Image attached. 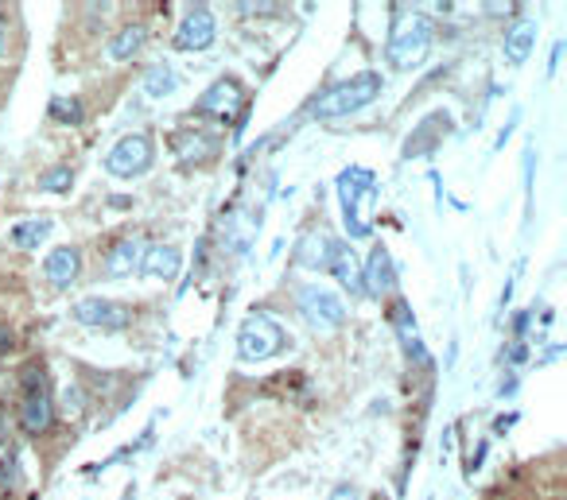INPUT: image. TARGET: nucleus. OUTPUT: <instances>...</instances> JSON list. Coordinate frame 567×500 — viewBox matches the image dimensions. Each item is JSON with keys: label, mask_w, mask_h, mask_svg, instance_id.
<instances>
[{"label": "nucleus", "mask_w": 567, "mask_h": 500, "mask_svg": "<svg viewBox=\"0 0 567 500\" xmlns=\"http://www.w3.org/2000/svg\"><path fill=\"white\" fill-rule=\"evenodd\" d=\"M431 43H436V24L428 12L420 9H404L393 4V24H389V43H385V59L401 74H413L428 62Z\"/></svg>", "instance_id": "obj_1"}, {"label": "nucleus", "mask_w": 567, "mask_h": 500, "mask_svg": "<svg viewBox=\"0 0 567 500\" xmlns=\"http://www.w3.org/2000/svg\"><path fill=\"white\" fill-rule=\"evenodd\" d=\"M385 90V78L378 70H358V74L343 78V82L327 85L315 102L308 105V117L311 120H338V117H350V113H361L366 105H373Z\"/></svg>", "instance_id": "obj_2"}, {"label": "nucleus", "mask_w": 567, "mask_h": 500, "mask_svg": "<svg viewBox=\"0 0 567 500\" xmlns=\"http://www.w3.org/2000/svg\"><path fill=\"white\" fill-rule=\"evenodd\" d=\"M338 206H343V221H346V233L350 241H366L373 237V195H378V175L370 167H346L338 175Z\"/></svg>", "instance_id": "obj_3"}, {"label": "nucleus", "mask_w": 567, "mask_h": 500, "mask_svg": "<svg viewBox=\"0 0 567 500\" xmlns=\"http://www.w3.org/2000/svg\"><path fill=\"white\" fill-rule=\"evenodd\" d=\"M20 427H24V434H32V439H39V434L51 431L55 423V392H51V381H47V369L44 365H27L24 373H20Z\"/></svg>", "instance_id": "obj_4"}, {"label": "nucleus", "mask_w": 567, "mask_h": 500, "mask_svg": "<svg viewBox=\"0 0 567 500\" xmlns=\"http://www.w3.org/2000/svg\"><path fill=\"white\" fill-rule=\"evenodd\" d=\"M296 311L315 334H338L346 326V303L338 291L323 288V283H303L296 288Z\"/></svg>", "instance_id": "obj_5"}, {"label": "nucleus", "mask_w": 567, "mask_h": 500, "mask_svg": "<svg viewBox=\"0 0 567 500\" xmlns=\"http://www.w3.org/2000/svg\"><path fill=\"white\" fill-rule=\"evenodd\" d=\"M284 346H288V334H284V326L276 323L268 311H253L245 323H241L238 330V357L241 361H268V357L284 353Z\"/></svg>", "instance_id": "obj_6"}, {"label": "nucleus", "mask_w": 567, "mask_h": 500, "mask_svg": "<svg viewBox=\"0 0 567 500\" xmlns=\"http://www.w3.org/2000/svg\"><path fill=\"white\" fill-rule=\"evenodd\" d=\"M105 171L113 178H140L155 167V144L148 132H125L117 144L105 152Z\"/></svg>", "instance_id": "obj_7"}, {"label": "nucleus", "mask_w": 567, "mask_h": 500, "mask_svg": "<svg viewBox=\"0 0 567 500\" xmlns=\"http://www.w3.org/2000/svg\"><path fill=\"white\" fill-rule=\"evenodd\" d=\"M202 117H215L222 120V125H230V120H245V109H250V94H245V82L233 74L218 78L215 85H210L207 94L198 97L195 105Z\"/></svg>", "instance_id": "obj_8"}, {"label": "nucleus", "mask_w": 567, "mask_h": 500, "mask_svg": "<svg viewBox=\"0 0 567 500\" xmlns=\"http://www.w3.org/2000/svg\"><path fill=\"white\" fill-rule=\"evenodd\" d=\"M132 306L129 303H117V299H102V295H90V299H78L74 303V323H82L86 330H102V334H120L132 326Z\"/></svg>", "instance_id": "obj_9"}, {"label": "nucleus", "mask_w": 567, "mask_h": 500, "mask_svg": "<svg viewBox=\"0 0 567 500\" xmlns=\"http://www.w3.org/2000/svg\"><path fill=\"white\" fill-rule=\"evenodd\" d=\"M215 35H218V20L210 4H190L183 12L180 27H175V51H207L215 47Z\"/></svg>", "instance_id": "obj_10"}, {"label": "nucleus", "mask_w": 567, "mask_h": 500, "mask_svg": "<svg viewBox=\"0 0 567 500\" xmlns=\"http://www.w3.org/2000/svg\"><path fill=\"white\" fill-rule=\"evenodd\" d=\"M385 314H389V326H393V334L401 338L404 357H408L413 365H428V346H424L420 330H416V314H413V306H408V299L393 295V299H389V306H385Z\"/></svg>", "instance_id": "obj_11"}, {"label": "nucleus", "mask_w": 567, "mask_h": 500, "mask_svg": "<svg viewBox=\"0 0 567 500\" xmlns=\"http://www.w3.org/2000/svg\"><path fill=\"white\" fill-rule=\"evenodd\" d=\"M172 152L183 167H202V163L218 160L222 155V136L207 132V128H195V132H175L172 136Z\"/></svg>", "instance_id": "obj_12"}, {"label": "nucleus", "mask_w": 567, "mask_h": 500, "mask_svg": "<svg viewBox=\"0 0 567 500\" xmlns=\"http://www.w3.org/2000/svg\"><path fill=\"white\" fill-rule=\"evenodd\" d=\"M396 291V268H393V256L389 248L373 245L370 248V260H361V295L370 299H389Z\"/></svg>", "instance_id": "obj_13"}, {"label": "nucleus", "mask_w": 567, "mask_h": 500, "mask_svg": "<svg viewBox=\"0 0 567 500\" xmlns=\"http://www.w3.org/2000/svg\"><path fill=\"white\" fill-rule=\"evenodd\" d=\"M140 260H144V241H140L137 233H129V237H120L109 245V253H105L102 260V276L105 280H125V276L140 271Z\"/></svg>", "instance_id": "obj_14"}, {"label": "nucleus", "mask_w": 567, "mask_h": 500, "mask_svg": "<svg viewBox=\"0 0 567 500\" xmlns=\"http://www.w3.org/2000/svg\"><path fill=\"white\" fill-rule=\"evenodd\" d=\"M78 276H82V248L78 245H59L47 253L44 260V280L51 283V288L67 291L70 283H78Z\"/></svg>", "instance_id": "obj_15"}, {"label": "nucleus", "mask_w": 567, "mask_h": 500, "mask_svg": "<svg viewBox=\"0 0 567 500\" xmlns=\"http://www.w3.org/2000/svg\"><path fill=\"white\" fill-rule=\"evenodd\" d=\"M331 253H335V237H327L323 230H308L292 248V260L300 264L303 271H327Z\"/></svg>", "instance_id": "obj_16"}, {"label": "nucleus", "mask_w": 567, "mask_h": 500, "mask_svg": "<svg viewBox=\"0 0 567 500\" xmlns=\"http://www.w3.org/2000/svg\"><path fill=\"white\" fill-rule=\"evenodd\" d=\"M536 32H541V24H536L533 16H517L513 24H509L506 39H501V55H506V62H513V67H521L529 55H533L536 47Z\"/></svg>", "instance_id": "obj_17"}, {"label": "nucleus", "mask_w": 567, "mask_h": 500, "mask_svg": "<svg viewBox=\"0 0 567 500\" xmlns=\"http://www.w3.org/2000/svg\"><path fill=\"white\" fill-rule=\"evenodd\" d=\"M183 271V253L175 245H144V260H140V276L148 280H175Z\"/></svg>", "instance_id": "obj_18"}, {"label": "nucleus", "mask_w": 567, "mask_h": 500, "mask_svg": "<svg viewBox=\"0 0 567 500\" xmlns=\"http://www.w3.org/2000/svg\"><path fill=\"white\" fill-rule=\"evenodd\" d=\"M327 271L338 280V288L350 291V295H361V260L346 241H335V253H331Z\"/></svg>", "instance_id": "obj_19"}, {"label": "nucleus", "mask_w": 567, "mask_h": 500, "mask_svg": "<svg viewBox=\"0 0 567 500\" xmlns=\"http://www.w3.org/2000/svg\"><path fill=\"white\" fill-rule=\"evenodd\" d=\"M436 128H451V117L443 109H436V113H428V117L420 120V125L408 132V144H404V160H413V155H431L439 148V140L431 132Z\"/></svg>", "instance_id": "obj_20"}, {"label": "nucleus", "mask_w": 567, "mask_h": 500, "mask_svg": "<svg viewBox=\"0 0 567 500\" xmlns=\"http://www.w3.org/2000/svg\"><path fill=\"white\" fill-rule=\"evenodd\" d=\"M253 225H257V221H253V213L233 210L230 218H225V225H222L225 248H230V253H250L253 237H257V230H253Z\"/></svg>", "instance_id": "obj_21"}, {"label": "nucleus", "mask_w": 567, "mask_h": 500, "mask_svg": "<svg viewBox=\"0 0 567 500\" xmlns=\"http://www.w3.org/2000/svg\"><path fill=\"white\" fill-rule=\"evenodd\" d=\"M148 43V27L140 24H125L117 35L109 39V47H105V55H109L113 62H125V59H132V55H140V47Z\"/></svg>", "instance_id": "obj_22"}, {"label": "nucleus", "mask_w": 567, "mask_h": 500, "mask_svg": "<svg viewBox=\"0 0 567 500\" xmlns=\"http://www.w3.org/2000/svg\"><path fill=\"white\" fill-rule=\"evenodd\" d=\"M140 85H144V94L152 97V102H164V97H172L183 82L167 62H155V67H148L144 74H140Z\"/></svg>", "instance_id": "obj_23"}, {"label": "nucleus", "mask_w": 567, "mask_h": 500, "mask_svg": "<svg viewBox=\"0 0 567 500\" xmlns=\"http://www.w3.org/2000/svg\"><path fill=\"white\" fill-rule=\"evenodd\" d=\"M51 230H55V221L51 218H27V221H20V225H12V245L16 248H39L47 237H51Z\"/></svg>", "instance_id": "obj_24"}, {"label": "nucleus", "mask_w": 567, "mask_h": 500, "mask_svg": "<svg viewBox=\"0 0 567 500\" xmlns=\"http://www.w3.org/2000/svg\"><path fill=\"white\" fill-rule=\"evenodd\" d=\"M70 187H74V167H67V163H55L39 175V190H47V195H70Z\"/></svg>", "instance_id": "obj_25"}, {"label": "nucleus", "mask_w": 567, "mask_h": 500, "mask_svg": "<svg viewBox=\"0 0 567 500\" xmlns=\"http://www.w3.org/2000/svg\"><path fill=\"white\" fill-rule=\"evenodd\" d=\"M47 113H51V120H59V125H82V120H86V109H82L78 97H51Z\"/></svg>", "instance_id": "obj_26"}, {"label": "nucleus", "mask_w": 567, "mask_h": 500, "mask_svg": "<svg viewBox=\"0 0 567 500\" xmlns=\"http://www.w3.org/2000/svg\"><path fill=\"white\" fill-rule=\"evenodd\" d=\"M16 481H20V450L12 446L9 458L0 462V489H12Z\"/></svg>", "instance_id": "obj_27"}, {"label": "nucleus", "mask_w": 567, "mask_h": 500, "mask_svg": "<svg viewBox=\"0 0 567 500\" xmlns=\"http://www.w3.org/2000/svg\"><path fill=\"white\" fill-rule=\"evenodd\" d=\"M327 500H361V492H358V485L343 481V485H335V489H331Z\"/></svg>", "instance_id": "obj_28"}, {"label": "nucleus", "mask_w": 567, "mask_h": 500, "mask_svg": "<svg viewBox=\"0 0 567 500\" xmlns=\"http://www.w3.org/2000/svg\"><path fill=\"white\" fill-rule=\"evenodd\" d=\"M529 323H533V314H529V311H517V314H513V334H517V341H521L524 334H529Z\"/></svg>", "instance_id": "obj_29"}, {"label": "nucleus", "mask_w": 567, "mask_h": 500, "mask_svg": "<svg viewBox=\"0 0 567 500\" xmlns=\"http://www.w3.org/2000/svg\"><path fill=\"white\" fill-rule=\"evenodd\" d=\"M524 357H529V346H524V341H513V346H509V365H521Z\"/></svg>", "instance_id": "obj_30"}, {"label": "nucleus", "mask_w": 567, "mask_h": 500, "mask_svg": "<svg viewBox=\"0 0 567 500\" xmlns=\"http://www.w3.org/2000/svg\"><path fill=\"white\" fill-rule=\"evenodd\" d=\"M513 423H517V411H506V416H501L498 423H494V431H498V434H506V431H509V427H513Z\"/></svg>", "instance_id": "obj_31"}, {"label": "nucleus", "mask_w": 567, "mask_h": 500, "mask_svg": "<svg viewBox=\"0 0 567 500\" xmlns=\"http://www.w3.org/2000/svg\"><path fill=\"white\" fill-rule=\"evenodd\" d=\"M148 439H152V427H148V431L140 434V442H137V446H132V450H140V446H144ZM120 458H129V450H125V454H117V458H109V462H105V466H113V462H120Z\"/></svg>", "instance_id": "obj_32"}, {"label": "nucleus", "mask_w": 567, "mask_h": 500, "mask_svg": "<svg viewBox=\"0 0 567 500\" xmlns=\"http://www.w3.org/2000/svg\"><path fill=\"white\" fill-rule=\"evenodd\" d=\"M517 392V376H509V381H501V388H498V396L506 399V396H513Z\"/></svg>", "instance_id": "obj_33"}, {"label": "nucleus", "mask_w": 567, "mask_h": 500, "mask_svg": "<svg viewBox=\"0 0 567 500\" xmlns=\"http://www.w3.org/2000/svg\"><path fill=\"white\" fill-rule=\"evenodd\" d=\"M9 346H12V330H9L4 323H0V353H4Z\"/></svg>", "instance_id": "obj_34"}, {"label": "nucleus", "mask_w": 567, "mask_h": 500, "mask_svg": "<svg viewBox=\"0 0 567 500\" xmlns=\"http://www.w3.org/2000/svg\"><path fill=\"white\" fill-rule=\"evenodd\" d=\"M0 446H4V411H0Z\"/></svg>", "instance_id": "obj_35"}, {"label": "nucleus", "mask_w": 567, "mask_h": 500, "mask_svg": "<svg viewBox=\"0 0 567 500\" xmlns=\"http://www.w3.org/2000/svg\"><path fill=\"white\" fill-rule=\"evenodd\" d=\"M0 55H4V27H0Z\"/></svg>", "instance_id": "obj_36"}]
</instances>
